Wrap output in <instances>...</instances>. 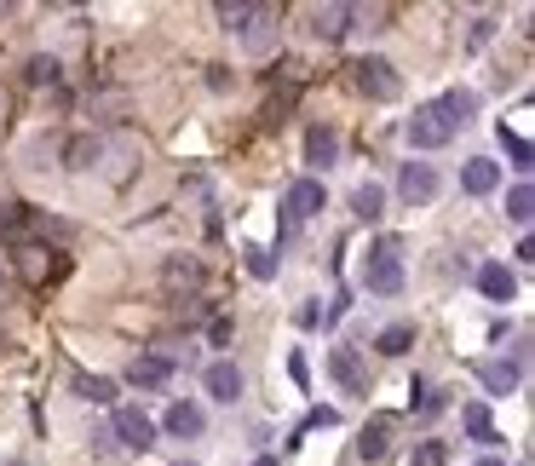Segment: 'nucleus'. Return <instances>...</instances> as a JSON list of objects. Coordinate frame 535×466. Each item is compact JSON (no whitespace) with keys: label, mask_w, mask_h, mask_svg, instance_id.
<instances>
[{"label":"nucleus","mask_w":535,"mask_h":466,"mask_svg":"<svg viewBox=\"0 0 535 466\" xmlns=\"http://www.w3.org/2000/svg\"><path fill=\"white\" fill-rule=\"evenodd\" d=\"M363 288H369L374 300H397V294H403V248H397L392 236L369 248V259H363Z\"/></svg>","instance_id":"f257e3e1"},{"label":"nucleus","mask_w":535,"mask_h":466,"mask_svg":"<svg viewBox=\"0 0 535 466\" xmlns=\"http://www.w3.org/2000/svg\"><path fill=\"white\" fill-rule=\"evenodd\" d=\"M18 277L29 282V288H47V282H64L70 277V254H58V248H47V242H29V248H18Z\"/></svg>","instance_id":"f03ea898"},{"label":"nucleus","mask_w":535,"mask_h":466,"mask_svg":"<svg viewBox=\"0 0 535 466\" xmlns=\"http://www.w3.org/2000/svg\"><path fill=\"white\" fill-rule=\"evenodd\" d=\"M323 179H294L288 185V196H282V208H277V225H282V236H294L311 219V213H323Z\"/></svg>","instance_id":"7ed1b4c3"},{"label":"nucleus","mask_w":535,"mask_h":466,"mask_svg":"<svg viewBox=\"0 0 535 466\" xmlns=\"http://www.w3.org/2000/svg\"><path fill=\"white\" fill-rule=\"evenodd\" d=\"M351 81H357V93L369 98V104H392L403 93V75L386 64V58H357L351 64Z\"/></svg>","instance_id":"20e7f679"},{"label":"nucleus","mask_w":535,"mask_h":466,"mask_svg":"<svg viewBox=\"0 0 535 466\" xmlns=\"http://www.w3.org/2000/svg\"><path fill=\"white\" fill-rule=\"evenodd\" d=\"M110 438H116L121 449L144 455V449H156V420L144 415V409H133V403H121L116 420H110Z\"/></svg>","instance_id":"39448f33"},{"label":"nucleus","mask_w":535,"mask_h":466,"mask_svg":"<svg viewBox=\"0 0 535 466\" xmlns=\"http://www.w3.org/2000/svg\"><path fill=\"white\" fill-rule=\"evenodd\" d=\"M438 190H443V179H438V167L432 162H403V173H397V196H403L409 208H432Z\"/></svg>","instance_id":"423d86ee"},{"label":"nucleus","mask_w":535,"mask_h":466,"mask_svg":"<svg viewBox=\"0 0 535 466\" xmlns=\"http://www.w3.org/2000/svg\"><path fill=\"white\" fill-rule=\"evenodd\" d=\"M403 139L415 144V150H443V144L455 139V127L443 121L438 104H420L415 116H409V127H403Z\"/></svg>","instance_id":"0eeeda50"},{"label":"nucleus","mask_w":535,"mask_h":466,"mask_svg":"<svg viewBox=\"0 0 535 466\" xmlns=\"http://www.w3.org/2000/svg\"><path fill=\"white\" fill-rule=\"evenodd\" d=\"M328 374H334L340 392L369 397V369H363V351L357 346H328Z\"/></svg>","instance_id":"6e6552de"},{"label":"nucleus","mask_w":535,"mask_h":466,"mask_svg":"<svg viewBox=\"0 0 535 466\" xmlns=\"http://www.w3.org/2000/svg\"><path fill=\"white\" fill-rule=\"evenodd\" d=\"M167 380H173V363H167L162 351H139L127 363V386H139V392H162Z\"/></svg>","instance_id":"1a4fd4ad"},{"label":"nucleus","mask_w":535,"mask_h":466,"mask_svg":"<svg viewBox=\"0 0 535 466\" xmlns=\"http://www.w3.org/2000/svg\"><path fill=\"white\" fill-rule=\"evenodd\" d=\"M478 386H484V392H495V397H507V392H518V386H524V369H518L512 357H484V363H478Z\"/></svg>","instance_id":"9d476101"},{"label":"nucleus","mask_w":535,"mask_h":466,"mask_svg":"<svg viewBox=\"0 0 535 466\" xmlns=\"http://www.w3.org/2000/svg\"><path fill=\"white\" fill-rule=\"evenodd\" d=\"M202 386H208L213 403H236V397H242V369H236L231 357H219V363L202 369Z\"/></svg>","instance_id":"9b49d317"},{"label":"nucleus","mask_w":535,"mask_h":466,"mask_svg":"<svg viewBox=\"0 0 535 466\" xmlns=\"http://www.w3.org/2000/svg\"><path fill=\"white\" fill-rule=\"evenodd\" d=\"M305 162L317 167V173H328V167L340 162V133L323 127V121H317V127H305Z\"/></svg>","instance_id":"f8f14e48"},{"label":"nucleus","mask_w":535,"mask_h":466,"mask_svg":"<svg viewBox=\"0 0 535 466\" xmlns=\"http://www.w3.org/2000/svg\"><path fill=\"white\" fill-rule=\"evenodd\" d=\"M478 294L495 300V305H507V300H518V277H512L501 259H489V265H478Z\"/></svg>","instance_id":"ddd939ff"},{"label":"nucleus","mask_w":535,"mask_h":466,"mask_svg":"<svg viewBox=\"0 0 535 466\" xmlns=\"http://www.w3.org/2000/svg\"><path fill=\"white\" fill-rule=\"evenodd\" d=\"M162 432H167V438H202V432H208L202 403H173V409L162 415Z\"/></svg>","instance_id":"4468645a"},{"label":"nucleus","mask_w":535,"mask_h":466,"mask_svg":"<svg viewBox=\"0 0 535 466\" xmlns=\"http://www.w3.org/2000/svg\"><path fill=\"white\" fill-rule=\"evenodd\" d=\"M351 24H357L351 6H317V12H311V35H317V41H346Z\"/></svg>","instance_id":"2eb2a0df"},{"label":"nucleus","mask_w":535,"mask_h":466,"mask_svg":"<svg viewBox=\"0 0 535 466\" xmlns=\"http://www.w3.org/2000/svg\"><path fill=\"white\" fill-rule=\"evenodd\" d=\"M162 288H167V294H196V288H202V265L185 259V254H173L162 265Z\"/></svg>","instance_id":"dca6fc26"},{"label":"nucleus","mask_w":535,"mask_h":466,"mask_svg":"<svg viewBox=\"0 0 535 466\" xmlns=\"http://www.w3.org/2000/svg\"><path fill=\"white\" fill-rule=\"evenodd\" d=\"M392 426L397 420L392 415H374L369 426H363V438H357V455H363V461H386V449H392Z\"/></svg>","instance_id":"f3484780"},{"label":"nucleus","mask_w":535,"mask_h":466,"mask_svg":"<svg viewBox=\"0 0 535 466\" xmlns=\"http://www.w3.org/2000/svg\"><path fill=\"white\" fill-rule=\"evenodd\" d=\"M495 185H501V167L489 162V156H472V162L461 167V190H466V196H489Z\"/></svg>","instance_id":"a211bd4d"},{"label":"nucleus","mask_w":535,"mask_h":466,"mask_svg":"<svg viewBox=\"0 0 535 466\" xmlns=\"http://www.w3.org/2000/svg\"><path fill=\"white\" fill-rule=\"evenodd\" d=\"M438 110H443L449 127H466V121L478 116V93H472V87H449V93L438 98Z\"/></svg>","instance_id":"6ab92c4d"},{"label":"nucleus","mask_w":535,"mask_h":466,"mask_svg":"<svg viewBox=\"0 0 535 466\" xmlns=\"http://www.w3.org/2000/svg\"><path fill=\"white\" fill-rule=\"evenodd\" d=\"M213 12H219V24L231 29V35H248V29L259 24V12H265V6H254V0H219Z\"/></svg>","instance_id":"aec40b11"},{"label":"nucleus","mask_w":535,"mask_h":466,"mask_svg":"<svg viewBox=\"0 0 535 466\" xmlns=\"http://www.w3.org/2000/svg\"><path fill=\"white\" fill-rule=\"evenodd\" d=\"M98 156H104V139H98V133H75V139L64 144V167H75V173L98 167Z\"/></svg>","instance_id":"412c9836"},{"label":"nucleus","mask_w":535,"mask_h":466,"mask_svg":"<svg viewBox=\"0 0 535 466\" xmlns=\"http://www.w3.org/2000/svg\"><path fill=\"white\" fill-rule=\"evenodd\" d=\"M461 426L472 432V443H501V432H495V420H489V403H461Z\"/></svg>","instance_id":"4be33fe9"},{"label":"nucleus","mask_w":535,"mask_h":466,"mask_svg":"<svg viewBox=\"0 0 535 466\" xmlns=\"http://www.w3.org/2000/svg\"><path fill=\"white\" fill-rule=\"evenodd\" d=\"M409 346H415V323H392V328L374 334V351H380V357H403Z\"/></svg>","instance_id":"5701e85b"},{"label":"nucleus","mask_w":535,"mask_h":466,"mask_svg":"<svg viewBox=\"0 0 535 466\" xmlns=\"http://www.w3.org/2000/svg\"><path fill=\"white\" fill-rule=\"evenodd\" d=\"M351 213L374 225V219L386 213V190H380V185H357V190H351Z\"/></svg>","instance_id":"b1692460"},{"label":"nucleus","mask_w":535,"mask_h":466,"mask_svg":"<svg viewBox=\"0 0 535 466\" xmlns=\"http://www.w3.org/2000/svg\"><path fill=\"white\" fill-rule=\"evenodd\" d=\"M75 397H87V403H116V380H110V374H75Z\"/></svg>","instance_id":"393cba45"},{"label":"nucleus","mask_w":535,"mask_h":466,"mask_svg":"<svg viewBox=\"0 0 535 466\" xmlns=\"http://www.w3.org/2000/svg\"><path fill=\"white\" fill-rule=\"evenodd\" d=\"M24 219H29V202H6V208H0V242L24 248Z\"/></svg>","instance_id":"a878e982"},{"label":"nucleus","mask_w":535,"mask_h":466,"mask_svg":"<svg viewBox=\"0 0 535 466\" xmlns=\"http://www.w3.org/2000/svg\"><path fill=\"white\" fill-rule=\"evenodd\" d=\"M501 144H507V156H512V167H518V173H530V167H535V144L524 139V133H512L507 121H501Z\"/></svg>","instance_id":"bb28decb"},{"label":"nucleus","mask_w":535,"mask_h":466,"mask_svg":"<svg viewBox=\"0 0 535 466\" xmlns=\"http://www.w3.org/2000/svg\"><path fill=\"white\" fill-rule=\"evenodd\" d=\"M507 219H512V225H530V219H535V190L524 185V179L507 190Z\"/></svg>","instance_id":"cd10ccee"},{"label":"nucleus","mask_w":535,"mask_h":466,"mask_svg":"<svg viewBox=\"0 0 535 466\" xmlns=\"http://www.w3.org/2000/svg\"><path fill=\"white\" fill-rule=\"evenodd\" d=\"M277 18H282L277 6H265V12H259V24L248 29V35H242V41H248V52H265L271 41H277Z\"/></svg>","instance_id":"c85d7f7f"},{"label":"nucleus","mask_w":535,"mask_h":466,"mask_svg":"<svg viewBox=\"0 0 535 466\" xmlns=\"http://www.w3.org/2000/svg\"><path fill=\"white\" fill-rule=\"evenodd\" d=\"M24 81L29 87H52V81H58V58H52V52H35L24 64Z\"/></svg>","instance_id":"c756f323"},{"label":"nucleus","mask_w":535,"mask_h":466,"mask_svg":"<svg viewBox=\"0 0 535 466\" xmlns=\"http://www.w3.org/2000/svg\"><path fill=\"white\" fill-rule=\"evenodd\" d=\"M242 259H248V277H259V282L277 277V254H271V248H254V242H248V248H242Z\"/></svg>","instance_id":"7c9ffc66"},{"label":"nucleus","mask_w":535,"mask_h":466,"mask_svg":"<svg viewBox=\"0 0 535 466\" xmlns=\"http://www.w3.org/2000/svg\"><path fill=\"white\" fill-rule=\"evenodd\" d=\"M409 466H449V443H443V438L415 443V455H409Z\"/></svg>","instance_id":"2f4dec72"},{"label":"nucleus","mask_w":535,"mask_h":466,"mask_svg":"<svg viewBox=\"0 0 535 466\" xmlns=\"http://www.w3.org/2000/svg\"><path fill=\"white\" fill-rule=\"evenodd\" d=\"M495 29H501V18H489V12H484V18H472V35H466V47L478 52V47L489 41V35H495Z\"/></svg>","instance_id":"473e14b6"},{"label":"nucleus","mask_w":535,"mask_h":466,"mask_svg":"<svg viewBox=\"0 0 535 466\" xmlns=\"http://www.w3.org/2000/svg\"><path fill=\"white\" fill-rule=\"evenodd\" d=\"M231 334H236L231 317H213V323H208V340H213V346H231Z\"/></svg>","instance_id":"72a5a7b5"},{"label":"nucleus","mask_w":535,"mask_h":466,"mask_svg":"<svg viewBox=\"0 0 535 466\" xmlns=\"http://www.w3.org/2000/svg\"><path fill=\"white\" fill-rule=\"evenodd\" d=\"M208 87H213V93H231V87H236V75L225 70V64H208Z\"/></svg>","instance_id":"f704fd0d"},{"label":"nucleus","mask_w":535,"mask_h":466,"mask_svg":"<svg viewBox=\"0 0 535 466\" xmlns=\"http://www.w3.org/2000/svg\"><path fill=\"white\" fill-rule=\"evenodd\" d=\"M254 466H282V461H277V455H259V461H254Z\"/></svg>","instance_id":"c9c22d12"},{"label":"nucleus","mask_w":535,"mask_h":466,"mask_svg":"<svg viewBox=\"0 0 535 466\" xmlns=\"http://www.w3.org/2000/svg\"><path fill=\"white\" fill-rule=\"evenodd\" d=\"M478 466H507V461H495V455H484V461H478Z\"/></svg>","instance_id":"e433bc0d"},{"label":"nucleus","mask_w":535,"mask_h":466,"mask_svg":"<svg viewBox=\"0 0 535 466\" xmlns=\"http://www.w3.org/2000/svg\"><path fill=\"white\" fill-rule=\"evenodd\" d=\"M0 133H6V98H0Z\"/></svg>","instance_id":"4c0bfd02"},{"label":"nucleus","mask_w":535,"mask_h":466,"mask_svg":"<svg viewBox=\"0 0 535 466\" xmlns=\"http://www.w3.org/2000/svg\"><path fill=\"white\" fill-rule=\"evenodd\" d=\"M6 282H12V277H6V265H0V294H6Z\"/></svg>","instance_id":"58836bf2"},{"label":"nucleus","mask_w":535,"mask_h":466,"mask_svg":"<svg viewBox=\"0 0 535 466\" xmlns=\"http://www.w3.org/2000/svg\"><path fill=\"white\" fill-rule=\"evenodd\" d=\"M179 466H196V461H179Z\"/></svg>","instance_id":"ea45409f"},{"label":"nucleus","mask_w":535,"mask_h":466,"mask_svg":"<svg viewBox=\"0 0 535 466\" xmlns=\"http://www.w3.org/2000/svg\"><path fill=\"white\" fill-rule=\"evenodd\" d=\"M6 466H12V461H6Z\"/></svg>","instance_id":"a19ab883"}]
</instances>
